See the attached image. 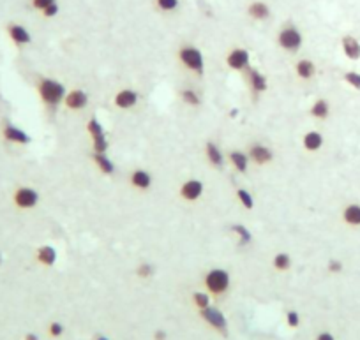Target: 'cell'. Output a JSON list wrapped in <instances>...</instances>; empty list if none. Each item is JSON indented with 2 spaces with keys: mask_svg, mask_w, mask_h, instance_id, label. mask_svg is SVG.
Masks as SVG:
<instances>
[{
  "mask_svg": "<svg viewBox=\"0 0 360 340\" xmlns=\"http://www.w3.org/2000/svg\"><path fill=\"white\" fill-rule=\"evenodd\" d=\"M202 318L208 323L212 328H216L218 332L226 333V328H228V323H226V318L222 316V312H219L218 309L214 307H206V309H202Z\"/></svg>",
  "mask_w": 360,
  "mask_h": 340,
  "instance_id": "ba28073f",
  "label": "cell"
},
{
  "mask_svg": "<svg viewBox=\"0 0 360 340\" xmlns=\"http://www.w3.org/2000/svg\"><path fill=\"white\" fill-rule=\"evenodd\" d=\"M131 183L136 189L145 191V189L150 187V183H152V176L146 171H143V169H136V171L131 173Z\"/></svg>",
  "mask_w": 360,
  "mask_h": 340,
  "instance_id": "ac0fdd59",
  "label": "cell"
},
{
  "mask_svg": "<svg viewBox=\"0 0 360 340\" xmlns=\"http://www.w3.org/2000/svg\"><path fill=\"white\" fill-rule=\"evenodd\" d=\"M2 134H4V138L11 143H20V145H26V143H30L28 134H26L23 129L16 127V125H6L4 131H2Z\"/></svg>",
  "mask_w": 360,
  "mask_h": 340,
  "instance_id": "4fadbf2b",
  "label": "cell"
},
{
  "mask_svg": "<svg viewBox=\"0 0 360 340\" xmlns=\"http://www.w3.org/2000/svg\"><path fill=\"white\" fill-rule=\"evenodd\" d=\"M323 145V136L320 134L318 131H311L304 136V148L309 150V152H316L320 150Z\"/></svg>",
  "mask_w": 360,
  "mask_h": 340,
  "instance_id": "44dd1931",
  "label": "cell"
},
{
  "mask_svg": "<svg viewBox=\"0 0 360 340\" xmlns=\"http://www.w3.org/2000/svg\"><path fill=\"white\" fill-rule=\"evenodd\" d=\"M278 42L286 51H296V49L300 48V44H302V34H300L295 26H286V28H282L281 32H279Z\"/></svg>",
  "mask_w": 360,
  "mask_h": 340,
  "instance_id": "5b68a950",
  "label": "cell"
},
{
  "mask_svg": "<svg viewBox=\"0 0 360 340\" xmlns=\"http://www.w3.org/2000/svg\"><path fill=\"white\" fill-rule=\"evenodd\" d=\"M96 340H110V339H106V337H101V335H99V337H96Z\"/></svg>",
  "mask_w": 360,
  "mask_h": 340,
  "instance_id": "7bdbcfd3",
  "label": "cell"
},
{
  "mask_svg": "<svg viewBox=\"0 0 360 340\" xmlns=\"http://www.w3.org/2000/svg\"><path fill=\"white\" fill-rule=\"evenodd\" d=\"M38 261L41 263V265H44V266L55 265V261H56L55 249H53V247H50V245H42L41 249L38 251Z\"/></svg>",
  "mask_w": 360,
  "mask_h": 340,
  "instance_id": "ffe728a7",
  "label": "cell"
},
{
  "mask_svg": "<svg viewBox=\"0 0 360 340\" xmlns=\"http://www.w3.org/2000/svg\"><path fill=\"white\" fill-rule=\"evenodd\" d=\"M39 201V194L30 187H20L18 191L14 192V203L18 208L28 210L34 208Z\"/></svg>",
  "mask_w": 360,
  "mask_h": 340,
  "instance_id": "8992f818",
  "label": "cell"
},
{
  "mask_svg": "<svg viewBox=\"0 0 360 340\" xmlns=\"http://www.w3.org/2000/svg\"><path fill=\"white\" fill-rule=\"evenodd\" d=\"M344 79H346V83H348V85H352V86H353V88L360 90V74H358V72H355V71L346 72V74H344Z\"/></svg>",
  "mask_w": 360,
  "mask_h": 340,
  "instance_id": "1f68e13d",
  "label": "cell"
},
{
  "mask_svg": "<svg viewBox=\"0 0 360 340\" xmlns=\"http://www.w3.org/2000/svg\"><path fill=\"white\" fill-rule=\"evenodd\" d=\"M326 268H328L330 273H339L342 270V263L339 261V259H330Z\"/></svg>",
  "mask_w": 360,
  "mask_h": 340,
  "instance_id": "d590c367",
  "label": "cell"
},
{
  "mask_svg": "<svg viewBox=\"0 0 360 340\" xmlns=\"http://www.w3.org/2000/svg\"><path fill=\"white\" fill-rule=\"evenodd\" d=\"M203 192V183L200 180H188L186 183H182L180 187V196L186 201H196Z\"/></svg>",
  "mask_w": 360,
  "mask_h": 340,
  "instance_id": "9c48e42d",
  "label": "cell"
},
{
  "mask_svg": "<svg viewBox=\"0 0 360 340\" xmlns=\"http://www.w3.org/2000/svg\"><path fill=\"white\" fill-rule=\"evenodd\" d=\"M230 286V275L226 270L216 268L210 270L205 275V288L208 289L212 295H222Z\"/></svg>",
  "mask_w": 360,
  "mask_h": 340,
  "instance_id": "7a4b0ae2",
  "label": "cell"
},
{
  "mask_svg": "<svg viewBox=\"0 0 360 340\" xmlns=\"http://www.w3.org/2000/svg\"><path fill=\"white\" fill-rule=\"evenodd\" d=\"M272 150L266 148V146L263 145H252L251 148H249V159H251L254 164H266V162L272 161Z\"/></svg>",
  "mask_w": 360,
  "mask_h": 340,
  "instance_id": "7c38bea8",
  "label": "cell"
},
{
  "mask_svg": "<svg viewBox=\"0 0 360 340\" xmlns=\"http://www.w3.org/2000/svg\"><path fill=\"white\" fill-rule=\"evenodd\" d=\"M328 111H330L328 102L323 101V99H318V101L311 106V109H309V113H311L314 118H320V120L326 118V116H328Z\"/></svg>",
  "mask_w": 360,
  "mask_h": 340,
  "instance_id": "484cf974",
  "label": "cell"
},
{
  "mask_svg": "<svg viewBox=\"0 0 360 340\" xmlns=\"http://www.w3.org/2000/svg\"><path fill=\"white\" fill-rule=\"evenodd\" d=\"M232 231L235 233L236 236H238V243L240 245H248L249 242H251V233L248 231V228L246 226H242V224H233L232 226Z\"/></svg>",
  "mask_w": 360,
  "mask_h": 340,
  "instance_id": "4316f807",
  "label": "cell"
},
{
  "mask_svg": "<svg viewBox=\"0 0 360 340\" xmlns=\"http://www.w3.org/2000/svg\"><path fill=\"white\" fill-rule=\"evenodd\" d=\"M274 266L276 270H279V272H284V270H288L290 266H292V258H290L288 254H278L274 258Z\"/></svg>",
  "mask_w": 360,
  "mask_h": 340,
  "instance_id": "f1b7e54d",
  "label": "cell"
},
{
  "mask_svg": "<svg viewBox=\"0 0 360 340\" xmlns=\"http://www.w3.org/2000/svg\"><path fill=\"white\" fill-rule=\"evenodd\" d=\"M0 263H2V254H0Z\"/></svg>",
  "mask_w": 360,
  "mask_h": 340,
  "instance_id": "ee69618b",
  "label": "cell"
},
{
  "mask_svg": "<svg viewBox=\"0 0 360 340\" xmlns=\"http://www.w3.org/2000/svg\"><path fill=\"white\" fill-rule=\"evenodd\" d=\"M286 319H288V326H292V328H296L298 323H300L298 314H296L295 311H290L288 314H286Z\"/></svg>",
  "mask_w": 360,
  "mask_h": 340,
  "instance_id": "8d00e7d4",
  "label": "cell"
},
{
  "mask_svg": "<svg viewBox=\"0 0 360 340\" xmlns=\"http://www.w3.org/2000/svg\"><path fill=\"white\" fill-rule=\"evenodd\" d=\"M178 56H180V62H182L189 71L196 72V74H203L205 64H203V55L200 49L192 48V46H184V48L180 49Z\"/></svg>",
  "mask_w": 360,
  "mask_h": 340,
  "instance_id": "3957f363",
  "label": "cell"
},
{
  "mask_svg": "<svg viewBox=\"0 0 360 340\" xmlns=\"http://www.w3.org/2000/svg\"><path fill=\"white\" fill-rule=\"evenodd\" d=\"M342 219L350 226H360V205L353 203V205L346 206L344 212H342Z\"/></svg>",
  "mask_w": 360,
  "mask_h": 340,
  "instance_id": "d6986e66",
  "label": "cell"
},
{
  "mask_svg": "<svg viewBox=\"0 0 360 340\" xmlns=\"http://www.w3.org/2000/svg\"><path fill=\"white\" fill-rule=\"evenodd\" d=\"M136 273H138V277L146 279V277H150L154 273V266L150 265V263H142V265L138 266V270H136Z\"/></svg>",
  "mask_w": 360,
  "mask_h": 340,
  "instance_id": "836d02e7",
  "label": "cell"
},
{
  "mask_svg": "<svg viewBox=\"0 0 360 340\" xmlns=\"http://www.w3.org/2000/svg\"><path fill=\"white\" fill-rule=\"evenodd\" d=\"M39 95H41L42 102L50 108H55L66 99V88L62 83L55 81V79L44 78L39 83Z\"/></svg>",
  "mask_w": 360,
  "mask_h": 340,
  "instance_id": "6da1fadb",
  "label": "cell"
},
{
  "mask_svg": "<svg viewBox=\"0 0 360 340\" xmlns=\"http://www.w3.org/2000/svg\"><path fill=\"white\" fill-rule=\"evenodd\" d=\"M236 199H238V203H242V206L248 210H251L252 206H254V199H252V196L249 194L246 189H238V191H236Z\"/></svg>",
  "mask_w": 360,
  "mask_h": 340,
  "instance_id": "83f0119b",
  "label": "cell"
},
{
  "mask_svg": "<svg viewBox=\"0 0 360 340\" xmlns=\"http://www.w3.org/2000/svg\"><path fill=\"white\" fill-rule=\"evenodd\" d=\"M86 102H88V97H86V94L83 90H71L64 99V104L68 106L69 109H74V111L83 109L86 106Z\"/></svg>",
  "mask_w": 360,
  "mask_h": 340,
  "instance_id": "8fae6325",
  "label": "cell"
},
{
  "mask_svg": "<svg viewBox=\"0 0 360 340\" xmlns=\"http://www.w3.org/2000/svg\"><path fill=\"white\" fill-rule=\"evenodd\" d=\"M8 34L9 37L12 39V42H16V44H28L30 42V34L28 30L25 28V26L18 25V23H11V25L8 26Z\"/></svg>",
  "mask_w": 360,
  "mask_h": 340,
  "instance_id": "5bb4252c",
  "label": "cell"
},
{
  "mask_svg": "<svg viewBox=\"0 0 360 340\" xmlns=\"http://www.w3.org/2000/svg\"><path fill=\"white\" fill-rule=\"evenodd\" d=\"M249 60H251V56H249L248 49L235 48L226 56V64H228V67L235 69V71H244V69L249 67Z\"/></svg>",
  "mask_w": 360,
  "mask_h": 340,
  "instance_id": "52a82bcc",
  "label": "cell"
},
{
  "mask_svg": "<svg viewBox=\"0 0 360 340\" xmlns=\"http://www.w3.org/2000/svg\"><path fill=\"white\" fill-rule=\"evenodd\" d=\"M52 4H55V0H32V5H34L36 9H39V11H44L46 7H50Z\"/></svg>",
  "mask_w": 360,
  "mask_h": 340,
  "instance_id": "e575fe53",
  "label": "cell"
},
{
  "mask_svg": "<svg viewBox=\"0 0 360 340\" xmlns=\"http://www.w3.org/2000/svg\"><path fill=\"white\" fill-rule=\"evenodd\" d=\"M342 51L350 60H358L360 58V42L352 35H344L342 37Z\"/></svg>",
  "mask_w": 360,
  "mask_h": 340,
  "instance_id": "2e32d148",
  "label": "cell"
},
{
  "mask_svg": "<svg viewBox=\"0 0 360 340\" xmlns=\"http://www.w3.org/2000/svg\"><path fill=\"white\" fill-rule=\"evenodd\" d=\"M248 79H249V85H251V90L254 94H262V92L266 90V78L260 71H256V69H249Z\"/></svg>",
  "mask_w": 360,
  "mask_h": 340,
  "instance_id": "9a60e30c",
  "label": "cell"
},
{
  "mask_svg": "<svg viewBox=\"0 0 360 340\" xmlns=\"http://www.w3.org/2000/svg\"><path fill=\"white\" fill-rule=\"evenodd\" d=\"M180 97H182V101H184L186 104H189V106H198L200 104V97L196 95V92H192L191 88L182 90Z\"/></svg>",
  "mask_w": 360,
  "mask_h": 340,
  "instance_id": "f546056e",
  "label": "cell"
},
{
  "mask_svg": "<svg viewBox=\"0 0 360 340\" xmlns=\"http://www.w3.org/2000/svg\"><path fill=\"white\" fill-rule=\"evenodd\" d=\"M248 11L254 19H266L270 14V9L265 2H252V4L249 5Z\"/></svg>",
  "mask_w": 360,
  "mask_h": 340,
  "instance_id": "cb8c5ba5",
  "label": "cell"
},
{
  "mask_svg": "<svg viewBox=\"0 0 360 340\" xmlns=\"http://www.w3.org/2000/svg\"><path fill=\"white\" fill-rule=\"evenodd\" d=\"M192 302L200 309H206V307H210V296L206 293H194L192 295Z\"/></svg>",
  "mask_w": 360,
  "mask_h": 340,
  "instance_id": "4dcf8cb0",
  "label": "cell"
},
{
  "mask_svg": "<svg viewBox=\"0 0 360 340\" xmlns=\"http://www.w3.org/2000/svg\"><path fill=\"white\" fill-rule=\"evenodd\" d=\"M154 337H156V340H164V339H166V333L162 332V330H158Z\"/></svg>",
  "mask_w": 360,
  "mask_h": 340,
  "instance_id": "60d3db41",
  "label": "cell"
},
{
  "mask_svg": "<svg viewBox=\"0 0 360 340\" xmlns=\"http://www.w3.org/2000/svg\"><path fill=\"white\" fill-rule=\"evenodd\" d=\"M64 333V326L60 325V323H52L50 325V335L52 337H60Z\"/></svg>",
  "mask_w": 360,
  "mask_h": 340,
  "instance_id": "74e56055",
  "label": "cell"
},
{
  "mask_svg": "<svg viewBox=\"0 0 360 340\" xmlns=\"http://www.w3.org/2000/svg\"><path fill=\"white\" fill-rule=\"evenodd\" d=\"M156 4L161 11H173L178 7V0H156Z\"/></svg>",
  "mask_w": 360,
  "mask_h": 340,
  "instance_id": "d6a6232c",
  "label": "cell"
},
{
  "mask_svg": "<svg viewBox=\"0 0 360 340\" xmlns=\"http://www.w3.org/2000/svg\"><path fill=\"white\" fill-rule=\"evenodd\" d=\"M206 159H208L210 164L216 166V168H221V166L224 164V157H222L221 150H219V146L214 145V143H208V145H206Z\"/></svg>",
  "mask_w": 360,
  "mask_h": 340,
  "instance_id": "7402d4cb",
  "label": "cell"
},
{
  "mask_svg": "<svg viewBox=\"0 0 360 340\" xmlns=\"http://www.w3.org/2000/svg\"><path fill=\"white\" fill-rule=\"evenodd\" d=\"M25 340H39V339H38V335H36V333H26Z\"/></svg>",
  "mask_w": 360,
  "mask_h": 340,
  "instance_id": "b9f144b4",
  "label": "cell"
},
{
  "mask_svg": "<svg viewBox=\"0 0 360 340\" xmlns=\"http://www.w3.org/2000/svg\"><path fill=\"white\" fill-rule=\"evenodd\" d=\"M94 162L98 164V168L101 169L104 175H112L113 171H115V166H113V162L110 161L108 157H106L104 153H94Z\"/></svg>",
  "mask_w": 360,
  "mask_h": 340,
  "instance_id": "d4e9b609",
  "label": "cell"
},
{
  "mask_svg": "<svg viewBox=\"0 0 360 340\" xmlns=\"http://www.w3.org/2000/svg\"><path fill=\"white\" fill-rule=\"evenodd\" d=\"M316 340H336V339H334V335H330L328 332H323V333H320V335L316 337Z\"/></svg>",
  "mask_w": 360,
  "mask_h": 340,
  "instance_id": "ab89813d",
  "label": "cell"
},
{
  "mask_svg": "<svg viewBox=\"0 0 360 340\" xmlns=\"http://www.w3.org/2000/svg\"><path fill=\"white\" fill-rule=\"evenodd\" d=\"M136 102H138V94L131 88L120 90L118 94L115 95V104H116V108H120V109L134 108Z\"/></svg>",
  "mask_w": 360,
  "mask_h": 340,
  "instance_id": "30bf717a",
  "label": "cell"
},
{
  "mask_svg": "<svg viewBox=\"0 0 360 340\" xmlns=\"http://www.w3.org/2000/svg\"><path fill=\"white\" fill-rule=\"evenodd\" d=\"M230 162H232V166L236 169V171L244 173L246 169H248L249 166V155H246L244 152H238V150H233V152H230Z\"/></svg>",
  "mask_w": 360,
  "mask_h": 340,
  "instance_id": "e0dca14e",
  "label": "cell"
},
{
  "mask_svg": "<svg viewBox=\"0 0 360 340\" xmlns=\"http://www.w3.org/2000/svg\"><path fill=\"white\" fill-rule=\"evenodd\" d=\"M56 12H58V5H56V2H55V4H52L50 7H46L44 11H42V14H44L46 18H52V16H55Z\"/></svg>",
  "mask_w": 360,
  "mask_h": 340,
  "instance_id": "f35d334b",
  "label": "cell"
},
{
  "mask_svg": "<svg viewBox=\"0 0 360 340\" xmlns=\"http://www.w3.org/2000/svg\"><path fill=\"white\" fill-rule=\"evenodd\" d=\"M295 71H296V74H298L302 79H309V78H312V76H314L316 67H314V64H312L311 60L304 58V60H298V64H296Z\"/></svg>",
  "mask_w": 360,
  "mask_h": 340,
  "instance_id": "603a6c76",
  "label": "cell"
},
{
  "mask_svg": "<svg viewBox=\"0 0 360 340\" xmlns=\"http://www.w3.org/2000/svg\"><path fill=\"white\" fill-rule=\"evenodd\" d=\"M86 131H88L90 138L94 141V152L96 153H104L108 150V139H106V134L102 131V125L98 122V118H92L88 120L86 123Z\"/></svg>",
  "mask_w": 360,
  "mask_h": 340,
  "instance_id": "277c9868",
  "label": "cell"
}]
</instances>
